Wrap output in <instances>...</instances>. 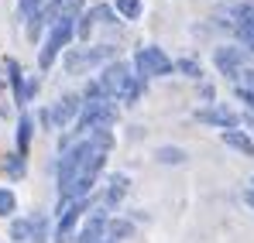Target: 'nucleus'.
Wrapping results in <instances>:
<instances>
[{
  "instance_id": "obj_1",
  "label": "nucleus",
  "mask_w": 254,
  "mask_h": 243,
  "mask_svg": "<svg viewBox=\"0 0 254 243\" xmlns=\"http://www.w3.org/2000/svg\"><path fill=\"white\" fill-rule=\"evenodd\" d=\"M100 86H103L107 99L121 96L127 103H137V96H141V89H144V79L130 76V69H127L124 62H110V65L103 69V76H100Z\"/></svg>"
},
{
  "instance_id": "obj_2",
  "label": "nucleus",
  "mask_w": 254,
  "mask_h": 243,
  "mask_svg": "<svg viewBox=\"0 0 254 243\" xmlns=\"http://www.w3.org/2000/svg\"><path fill=\"white\" fill-rule=\"evenodd\" d=\"M134 69H137V79H158V76H169L175 65H172V58L162 48L144 45V48H137V55H134Z\"/></svg>"
},
{
  "instance_id": "obj_3",
  "label": "nucleus",
  "mask_w": 254,
  "mask_h": 243,
  "mask_svg": "<svg viewBox=\"0 0 254 243\" xmlns=\"http://www.w3.org/2000/svg\"><path fill=\"white\" fill-rule=\"evenodd\" d=\"M72 35H76V17H62V21H55L52 24V35H48V41H45L42 48V69H52V62H55V55L72 41Z\"/></svg>"
},
{
  "instance_id": "obj_4",
  "label": "nucleus",
  "mask_w": 254,
  "mask_h": 243,
  "mask_svg": "<svg viewBox=\"0 0 254 243\" xmlns=\"http://www.w3.org/2000/svg\"><path fill=\"white\" fill-rule=\"evenodd\" d=\"M89 199H72V202H59V226H55V243H72V230L86 212Z\"/></svg>"
},
{
  "instance_id": "obj_5",
  "label": "nucleus",
  "mask_w": 254,
  "mask_h": 243,
  "mask_svg": "<svg viewBox=\"0 0 254 243\" xmlns=\"http://www.w3.org/2000/svg\"><path fill=\"white\" fill-rule=\"evenodd\" d=\"M110 55H114V48H110V45H100V48H83V51H69V55H65V72L79 76L83 69H93V65L107 62Z\"/></svg>"
},
{
  "instance_id": "obj_6",
  "label": "nucleus",
  "mask_w": 254,
  "mask_h": 243,
  "mask_svg": "<svg viewBox=\"0 0 254 243\" xmlns=\"http://www.w3.org/2000/svg\"><path fill=\"white\" fill-rule=\"evenodd\" d=\"M213 62H216V69H220L227 79H241V76H244V55H241L237 48H216Z\"/></svg>"
},
{
  "instance_id": "obj_7",
  "label": "nucleus",
  "mask_w": 254,
  "mask_h": 243,
  "mask_svg": "<svg viewBox=\"0 0 254 243\" xmlns=\"http://www.w3.org/2000/svg\"><path fill=\"white\" fill-rule=\"evenodd\" d=\"M83 106L86 103H79V96H72V93L62 96V99L55 103V110H52V123H55V127H69V120H72Z\"/></svg>"
},
{
  "instance_id": "obj_8",
  "label": "nucleus",
  "mask_w": 254,
  "mask_h": 243,
  "mask_svg": "<svg viewBox=\"0 0 254 243\" xmlns=\"http://www.w3.org/2000/svg\"><path fill=\"white\" fill-rule=\"evenodd\" d=\"M234 17H237V35H241V41L254 51V3H241L234 10Z\"/></svg>"
},
{
  "instance_id": "obj_9",
  "label": "nucleus",
  "mask_w": 254,
  "mask_h": 243,
  "mask_svg": "<svg viewBox=\"0 0 254 243\" xmlns=\"http://www.w3.org/2000/svg\"><path fill=\"white\" fill-rule=\"evenodd\" d=\"M196 120L216 123V127H223V130H234V127H237V113H230L227 106H213V110H196Z\"/></svg>"
},
{
  "instance_id": "obj_10",
  "label": "nucleus",
  "mask_w": 254,
  "mask_h": 243,
  "mask_svg": "<svg viewBox=\"0 0 254 243\" xmlns=\"http://www.w3.org/2000/svg\"><path fill=\"white\" fill-rule=\"evenodd\" d=\"M103 230H107V209H100V212H93V219L83 226V233H79V240L76 243H103Z\"/></svg>"
},
{
  "instance_id": "obj_11",
  "label": "nucleus",
  "mask_w": 254,
  "mask_h": 243,
  "mask_svg": "<svg viewBox=\"0 0 254 243\" xmlns=\"http://www.w3.org/2000/svg\"><path fill=\"white\" fill-rule=\"evenodd\" d=\"M220 141H223L227 147H234V151H241V154L254 158V141L248 137V134H241V130H223V134H220Z\"/></svg>"
},
{
  "instance_id": "obj_12",
  "label": "nucleus",
  "mask_w": 254,
  "mask_h": 243,
  "mask_svg": "<svg viewBox=\"0 0 254 243\" xmlns=\"http://www.w3.org/2000/svg\"><path fill=\"white\" fill-rule=\"evenodd\" d=\"M79 7H83V0H52V7L45 10V17H52V24H55L62 17H76Z\"/></svg>"
},
{
  "instance_id": "obj_13",
  "label": "nucleus",
  "mask_w": 254,
  "mask_h": 243,
  "mask_svg": "<svg viewBox=\"0 0 254 243\" xmlns=\"http://www.w3.org/2000/svg\"><path fill=\"white\" fill-rule=\"evenodd\" d=\"M124 192H127V175H114V178H110V189H107V209L121 202Z\"/></svg>"
},
{
  "instance_id": "obj_14",
  "label": "nucleus",
  "mask_w": 254,
  "mask_h": 243,
  "mask_svg": "<svg viewBox=\"0 0 254 243\" xmlns=\"http://www.w3.org/2000/svg\"><path fill=\"white\" fill-rule=\"evenodd\" d=\"M28 223H31V243H48V219H45L42 212L31 216Z\"/></svg>"
},
{
  "instance_id": "obj_15",
  "label": "nucleus",
  "mask_w": 254,
  "mask_h": 243,
  "mask_svg": "<svg viewBox=\"0 0 254 243\" xmlns=\"http://www.w3.org/2000/svg\"><path fill=\"white\" fill-rule=\"evenodd\" d=\"M31 117H21V123H17V154H24L28 151V144H31Z\"/></svg>"
},
{
  "instance_id": "obj_16",
  "label": "nucleus",
  "mask_w": 254,
  "mask_h": 243,
  "mask_svg": "<svg viewBox=\"0 0 254 243\" xmlns=\"http://www.w3.org/2000/svg\"><path fill=\"white\" fill-rule=\"evenodd\" d=\"M155 158H158L162 164H182L186 161V151H182V147H158Z\"/></svg>"
},
{
  "instance_id": "obj_17",
  "label": "nucleus",
  "mask_w": 254,
  "mask_h": 243,
  "mask_svg": "<svg viewBox=\"0 0 254 243\" xmlns=\"http://www.w3.org/2000/svg\"><path fill=\"white\" fill-rule=\"evenodd\" d=\"M3 171H7L10 178H21V175H24V154H7V158H3Z\"/></svg>"
},
{
  "instance_id": "obj_18",
  "label": "nucleus",
  "mask_w": 254,
  "mask_h": 243,
  "mask_svg": "<svg viewBox=\"0 0 254 243\" xmlns=\"http://www.w3.org/2000/svg\"><path fill=\"white\" fill-rule=\"evenodd\" d=\"M117 14H124L127 21H134L141 14V0H117Z\"/></svg>"
},
{
  "instance_id": "obj_19",
  "label": "nucleus",
  "mask_w": 254,
  "mask_h": 243,
  "mask_svg": "<svg viewBox=\"0 0 254 243\" xmlns=\"http://www.w3.org/2000/svg\"><path fill=\"white\" fill-rule=\"evenodd\" d=\"M17 209V199H14V192L10 189H0V216H10Z\"/></svg>"
},
{
  "instance_id": "obj_20",
  "label": "nucleus",
  "mask_w": 254,
  "mask_h": 243,
  "mask_svg": "<svg viewBox=\"0 0 254 243\" xmlns=\"http://www.w3.org/2000/svg\"><path fill=\"white\" fill-rule=\"evenodd\" d=\"M10 237H14V240H17V243L31 240V223H21V219H17V223L10 226Z\"/></svg>"
},
{
  "instance_id": "obj_21",
  "label": "nucleus",
  "mask_w": 254,
  "mask_h": 243,
  "mask_svg": "<svg viewBox=\"0 0 254 243\" xmlns=\"http://www.w3.org/2000/svg\"><path fill=\"white\" fill-rule=\"evenodd\" d=\"M21 14L24 17H38L42 14V0H21Z\"/></svg>"
},
{
  "instance_id": "obj_22",
  "label": "nucleus",
  "mask_w": 254,
  "mask_h": 243,
  "mask_svg": "<svg viewBox=\"0 0 254 243\" xmlns=\"http://www.w3.org/2000/svg\"><path fill=\"white\" fill-rule=\"evenodd\" d=\"M175 69H179V72H186V76H192V79H199V76H203V72H199V65H196V62H189V58H186V62H179Z\"/></svg>"
},
{
  "instance_id": "obj_23",
  "label": "nucleus",
  "mask_w": 254,
  "mask_h": 243,
  "mask_svg": "<svg viewBox=\"0 0 254 243\" xmlns=\"http://www.w3.org/2000/svg\"><path fill=\"white\" fill-rule=\"evenodd\" d=\"M130 233V223H110V240H117V237H127Z\"/></svg>"
},
{
  "instance_id": "obj_24",
  "label": "nucleus",
  "mask_w": 254,
  "mask_h": 243,
  "mask_svg": "<svg viewBox=\"0 0 254 243\" xmlns=\"http://www.w3.org/2000/svg\"><path fill=\"white\" fill-rule=\"evenodd\" d=\"M35 93H38V79H28V82H24V103H28Z\"/></svg>"
},
{
  "instance_id": "obj_25",
  "label": "nucleus",
  "mask_w": 254,
  "mask_h": 243,
  "mask_svg": "<svg viewBox=\"0 0 254 243\" xmlns=\"http://www.w3.org/2000/svg\"><path fill=\"white\" fill-rule=\"evenodd\" d=\"M244 199H248V205H251V209H254V189H251V192H248V195H244Z\"/></svg>"
},
{
  "instance_id": "obj_26",
  "label": "nucleus",
  "mask_w": 254,
  "mask_h": 243,
  "mask_svg": "<svg viewBox=\"0 0 254 243\" xmlns=\"http://www.w3.org/2000/svg\"><path fill=\"white\" fill-rule=\"evenodd\" d=\"M103 243H117V240H103Z\"/></svg>"
},
{
  "instance_id": "obj_27",
  "label": "nucleus",
  "mask_w": 254,
  "mask_h": 243,
  "mask_svg": "<svg viewBox=\"0 0 254 243\" xmlns=\"http://www.w3.org/2000/svg\"><path fill=\"white\" fill-rule=\"evenodd\" d=\"M0 86H3V79H0Z\"/></svg>"
}]
</instances>
